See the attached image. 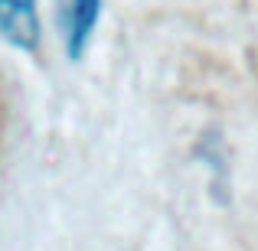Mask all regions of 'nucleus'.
I'll use <instances>...</instances> for the list:
<instances>
[{"label": "nucleus", "instance_id": "obj_1", "mask_svg": "<svg viewBox=\"0 0 258 251\" xmlns=\"http://www.w3.org/2000/svg\"><path fill=\"white\" fill-rule=\"evenodd\" d=\"M0 36L23 52H36L43 39L36 0H0Z\"/></svg>", "mask_w": 258, "mask_h": 251}, {"label": "nucleus", "instance_id": "obj_2", "mask_svg": "<svg viewBox=\"0 0 258 251\" xmlns=\"http://www.w3.org/2000/svg\"><path fill=\"white\" fill-rule=\"evenodd\" d=\"M101 17V0H66L62 10V33H66V52L69 59H82L92 33Z\"/></svg>", "mask_w": 258, "mask_h": 251}]
</instances>
